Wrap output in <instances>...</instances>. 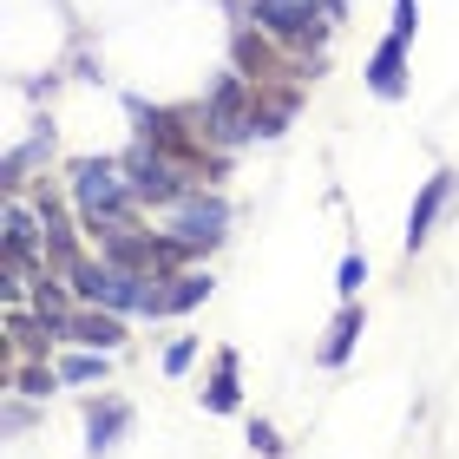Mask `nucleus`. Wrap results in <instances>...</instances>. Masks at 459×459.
Instances as JSON below:
<instances>
[{"label": "nucleus", "instance_id": "nucleus-10", "mask_svg": "<svg viewBox=\"0 0 459 459\" xmlns=\"http://www.w3.org/2000/svg\"><path fill=\"white\" fill-rule=\"evenodd\" d=\"M368 86H374V99H401V92H407V39H401V33H387L381 47H374Z\"/></svg>", "mask_w": 459, "mask_h": 459}, {"label": "nucleus", "instance_id": "nucleus-3", "mask_svg": "<svg viewBox=\"0 0 459 459\" xmlns=\"http://www.w3.org/2000/svg\"><path fill=\"white\" fill-rule=\"evenodd\" d=\"M197 118H204V138L211 144H243V138H256V86H249L243 73H223L211 92H204V106H197Z\"/></svg>", "mask_w": 459, "mask_h": 459}, {"label": "nucleus", "instance_id": "nucleus-15", "mask_svg": "<svg viewBox=\"0 0 459 459\" xmlns=\"http://www.w3.org/2000/svg\"><path fill=\"white\" fill-rule=\"evenodd\" d=\"M204 407L211 413H237L243 407V387H237V354H217V374H211V387H204Z\"/></svg>", "mask_w": 459, "mask_h": 459}, {"label": "nucleus", "instance_id": "nucleus-18", "mask_svg": "<svg viewBox=\"0 0 459 459\" xmlns=\"http://www.w3.org/2000/svg\"><path fill=\"white\" fill-rule=\"evenodd\" d=\"M13 381H20V394H53V387H59V374H53V368H20Z\"/></svg>", "mask_w": 459, "mask_h": 459}, {"label": "nucleus", "instance_id": "nucleus-22", "mask_svg": "<svg viewBox=\"0 0 459 459\" xmlns=\"http://www.w3.org/2000/svg\"><path fill=\"white\" fill-rule=\"evenodd\" d=\"M413 27H420V0H394V33H413Z\"/></svg>", "mask_w": 459, "mask_h": 459}, {"label": "nucleus", "instance_id": "nucleus-11", "mask_svg": "<svg viewBox=\"0 0 459 459\" xmlns=\"http://www.w3.org/2000/svg\"><path fill=\"white\" fill-rule=\"evenodd\" d=\"M453 171H433L427 184H420V197H413V217H407V249H420L427 237H433V217L446 211V197H453Z\"/></svg>", "mask_w": 459, "mask_h": 459}, {"label": "nucleus", "instance_id": "nucleus-17", "mask_svg": "<svg viewBox=\"0 0 459 459\" xmlns=\"http://www.w3.org/2000/svg\"><path fill=\"white\" fill-rule=\"evenodd\" d=\"M99 374H106V354L86 348V354H73V361L59 368V381H99Z\"/></svg>", "mask_w": 459, "mask_h": 459}, {"label": "nucleus", "instance_id": "nucleus-20", "mask_svg": "<svg viewBox=\"0 0 459 459\" xmlns=\"http://www.w3.org/2000/svg\"><path fill=\"white\" fill-rule=\"evenodd\" d=\"M249 440H256V453H263V459H276V453H282V433L269 427V420H256V427H249Z\"/></svg>", "mask_w": 459, "mask_h": 459}, {"label": "nucleus", "instance_id": "nucleus-5", "mask_svg": "<svg viewBox=\"0 0 459 459\" xmlns=\"http://www.w3.org/2000/svg\"><path fill=\"white\" fill-rule=\"evenodd\" d=\"M249 20L282 39V47H322L328 33H335V20H328L322 0H249Z\"/></svg>", "mask_w": 459, "mask_h": 459}, {"label": "nucleus", "instance_id": "nucleus-9", "mask_svg": "<svg viewBox=\"0 0 459 459\" xmlns=\"http://www.w3.org/2000/svg\"><path fill=\"white\" fill-rule=\"evenodd\" d=\"M211 276H197V269H178V276H158L152 289V308L144 316H184V308H197V302H211Z\"/></svg>", "mask_w": 459, "mask_h": 459}, {"label": "nucleus", "instance_id": "nucleus-7", "mask_svg": "<svg viewBox=\"0 0 459 459\" xmlns=\"http://www.w3.org/2000/svg\"><path fill=\"white\" fill-rule=\"evenodd\" d=\"M276 47H282V39H269L263 27H249V20L230 33V59H237V73L249 79V86H276V79L289 73V59Z\"/></svg>", "mask_w": 459, "mask_h": 459}, {"label": "nucleus", "instance_id": "nucleus-4", "mask_svg": "<svg viewBox=\"0 0 459 459\" xmlns=\"http://www.w3.org/2000/svg\"><path fill=\"white\" fill-rule=\"evenodd\" d=\"M118 164H125V184H132V197H138V204H178V197H191V191H197V178H204V171H191V164H178V158L152 152V144H132V152H125Z\"/></svg>", "mask_w": 459, "mask_h": 459}, {"label": "nucleus", "instance_id": "nucleus-1", "mask_svg": "<svg viewBox=\"0 0 459 459\" xmlns=\"http://www.w3.org/2000/svg\"><path fill=\"white\" fill-rule=\"evenodd\" d=\"M73 204H79V223L92 230V237H112V230H132L138 223V197L132 184H125V164L118 158H73Z\"/></svg>", "mask_w": 459, "mask_h": 459}, {"label": "nucleus", "instance_id": "nucleus-2", "mask_svg": "<svg viewBox=\"0 0 459 459\" xmlns=\"http://www.w3.org/2000/svg\"><path fill=\"white\" fill-rule=\"evenodd\" d=\"M73 289H79V302H92V308H132V316H144V308H152V289H158V276H138V269H118L112 256H79L73 269Z\"/></svg>", "mask_w": 459, "mask_h": 459}, {"label": "nucleus", "instance_id": "nucleus-8", "mask_svg": "<svg viewBox=\"0 0 459 459\" xmlns=\"http://www.w3.org/2000/svg\"><path fill=\"white\" fill-rule=\"evenodd\" d=\"M59 342H79V348H99V354H118L125 348V322L112 308H73V316H59Z\"/></svg>", "mask_w": 459, "mask_h": 459}, {"label": "nucleus", "instance_id": "nucleus-19", "mask_svg": "<svg viewBox=\"0 0 459 459\" xmlns=\"http://www.w3.org/2000/svg\"><path fill=\"white\" fill-rule=\"evenodd\" d=\"M191 361H197V342H191V335H178L171 348H164V374H184Z\"/></svg>", "mask_w": 459, "mask_h": 459}, {"label": "nucleus", "instance_id": "nucleus-12", "mask_svg": "<svg viewBox=\"0 0 459 459\" xmlns=\"http://www.w3.org/2000/svg\"><path fill=\"white\" fill-rule=\"evenodd\" d=\"M33 211H39V237H47V256H53L59 269H73V263H79V237H73V217L59 211V197H47V191H39V204H33Z\"/></svg>", "mask_w": 459, "mask_h": 459}, {"label": "nucleus", "instance_id": "nucleus-21", "mask_svg": "<svg viewBox=\"0 0 459 459\" xmlns=\"http://www.w3.org/2000/svg\"><path fill=\"white\" fill-rule=\"evenodd\" d=\"M361 282H368V263H361V256H342V282H335V289H342V296H354Z\"/></svg>", "mask_w": 459, "mask_h": 459}, {"label": "nucleus", "instance_id": "nucleus-16", "mask_svg": "<svg viewBox=\"0 0 459 459\" xmlns=\"http://www.w3.org/2000/svg\"><path fill=\"white\" fill-rule=\"evenodd\" d=\"M354 335H361V308H342V316H335V328H328V342H322V368H342L348 361V354H354Z\"/></svg>", "mask_w": 459, "mask_h": 459}, {"label": "nucleus", "instance_id": "nucleus-13", "mask_svg": "<svg viewBox=\"0 0 459 459\" xmlns=\"http://www.w3.org/2000/svg\"><path fill=\"white\" fill-rule=\"evenodd\" d=\"M296 106H302L296 86H256V138H282Z\"/></svg>", "mask_w": 459, "mask_h": 459}, {"label": "nucleus", "instance_id": "nucleus-14", "mask_svg": "<svg viewBox=\"0 0 459 459\" xmlns=\"http://www.w3.org/2000/svg\"><path fill=\"white\" fill-rule=\"evenodd\" d=\"M125 427H132V407H125V401H92L86 407V446H92V459L112 453Z\"/></svg>", "mask_w": 459, "mask_h": 459}, {"label": "nucleus", "instance_id": "nucleus-6", "mask_svg": "<svg viewBox=\"0 0 459 459\" xmlns=\"http://www.w3.org/2000/svg\"><path fill=\"white\" fill-rule=\"evenodd\" d=\"M223 230H230V204H223L217 191L178 197L171 217H164V237H178L184 249H211V243H223Z\"/></svg>", "mask_w": 459, "mask_h": 459}]
</instances>
